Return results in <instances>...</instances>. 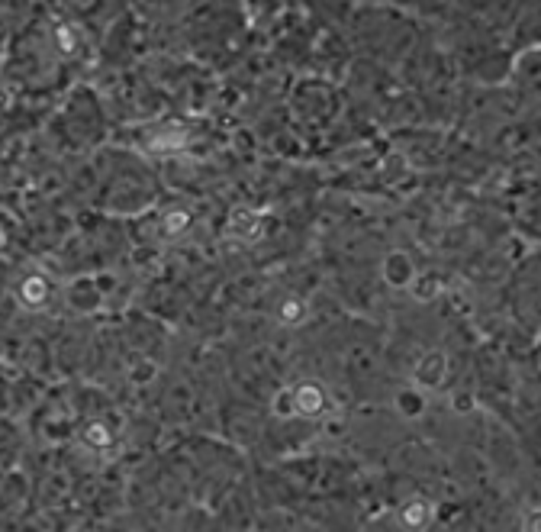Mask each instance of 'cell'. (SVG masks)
Listing matches in <instances>:
<instances>
[{"instance_id":"6da1fadb","label":"cell","mask_w":541,"mask_h":532,"mask_svg":"<svg viewBox=\"0 0 541 532\" xmlns=\"http://www.w3.org/2000/svg\"><path fill=\"white\" fill-rule=\"evenodd\" d=\"M290 400H294V413L306 416V420H316V416H326L332 410V397L323 384L316 381H300L290 387Z\"/></svg>"},{"instance_id":"7a4b0ae2","label":"cell","mask_w":541,"mask_h":532,"mask_svg":"<svg viewBox=\"0 0 541 532\" xmlns=\"http://www.w3.org/2000/svg\"><path fill=\"white\" fill-rule=\"evenodd\" d=\"M448 371H451L448 355L442 349H432V352H426L416 362V368H413V387H419L422 394H432V391H438V387H445Z\"/></svg>"},{"instance_id":"3957f363","label":"cell","mask_w":541,"mask_h":532,"mask_svg":"<svg viewBox=\"0 0 541 532\" xmlns=\"http://www.w3.org/2000/svg\"><path fill=\"white\" fill-rule=\"evenodd\" d=\"M416 275H419V268L413 262V255L403 249H390L384 258H380V278H384L393 291H406Z\"/></svg>"},{"instance_id":"277c9868","label":"cell","mask_w":541,"mask_h":532,"mask_svg":"<svg viewBox=\"0 0 541 532\" xmlns=\"http://www.w3.org/2000/svg\"><path fill=\"white\" fill-rule=\"evenodd\" d=\"M397 529L400 532H426L435 520V507L426 497H409L397 507Z\"/></svg>"},{"instance_id":"5b68a950","label":"cell","mask_w":541,"mask_h":532,"mask_svg":"<svg viewBox=\"0 0 541 532\" xmlns=\"http://www.w3.org/2000/svg\"><path fill=\"white\" fill-rule=\"evenodd\" d=\"M17 300L26 310H46L52 300V284L46 275H23L17 284Z\"/></svg>"},{"instance_id":"8992f818","label":"cell","mask_w":541,"mask_h":532,"mask_svg":"<svg viewBox=\"0 0 541 532\" xmlns=\"http://www.w3.org/2000/svg\"><path fill=\"white\" fill-rule=\"evenodd\" d=\"M261 233H265V220H261L255 210H248V207L232 210V217L226 223V236L239 239V242H255V239H261Z\"/></svg>"},{"instance_id":"52a82bcc","label":"cell","mask_w":541,"mask_h":532,"mask_svg":"<svg viewBox=\"0 0 541 532\" xmlns=\"http://www.w3.org/2000/svg\"><path fill=\"white\" fill-rule=\"evenodd\" d=\"M274 316H277V323H281V326L297 329V326H303L306 320H310V304H306L303 297L290 294V297H281V300H277Z\"/></svg>"},{"instance_id":"ba28073f","label":"cell","mask_w":541,"mask_h":532,"mask_svg":"<svg viewBox=\"0 0 541 532\" xmlns=\"http://www.w3.org/2000/svg\"><path fill=\"white\" fill-rule=\"evenodd\" d=\"M68 300H71V307L81 310V313H91L100 307V291H97V284L91 278H78V281H71L68 287Z\"/></svg>"},{"instance_id":"9c48e42d","label":"cell","mask_w":541,"mask_h":532,"mask_svg":"<svg viewBox=\"0 0 541 532\" xmlns=\"http://www.w3.org/2000/svg\"><path fill=\"white\" fill-rule=\"evenodd\" d=\"M406 291L413 294V297L419 300V304H432L435 297H442L445 281L438 278V275H422V271H419V275L413 278V284H409Z\"/></svg>"},{"instance_id":"30bf717a","label":"cell","mask_w":541,"mask_h":532,"mask_svg":"<svg viewBox=\"0 0 541 532\" xmlns=\"http://www.w3.org/2000/svg\"><path fill=\"white\" fill-rule=\"evenodd\" d=\"M397 410L406 416V420H416V416L426 413V394L419 391V387H400L397 391Z\"/></svg>"},{"instance_id":"8fae6325","label":"cell","mask_w":541,"mask_h":532,"mask_svg":"<svg viewBox=\"0 0 541 532\" xmlns=\"http://www.w3.org/2000/svg\"><path fill=\"white\" fill-rule=\"evenodd\" d=\"M190 223H194V213L187 207H171L162 217V236L165 239H178L181 233H187Z\"/></svg>"},{"instance_id":"7c38bea8","label":"cell","mask_w":541,"mask_h":532,"mask_svg":"<svg viewBox=\"0 0 541 532\" xmlns=\"http://www.w3.org/2000/svg\"><path fill=\"white\" fill-rule=\"evenodd\" d=\"M271 413L281 416V420H290V416H297V413H294V400H290V387H281V391H277L274 404H271Z\"/></svg>"},{"instance_id":"4fadbf2b","label":"cell","mask_w":541,"mask_h":532,"mask_svg":"<svg viewBox=\"0 0 541 532\" xmlns=\"http://www.w3.org/2000/svg\"><path fill=\"white\" fill-rule=\"evenodd\" d=\"M84 436H87V442H97V445H107V442L113 439V436L107 433V426H104V423H91V426H87V433H84Z\"/></svg>"},{"instance_id":"5bb4252c","label":"cell","mask_w":541,"mask_h":532,"mask_svg":"<svg viewBox=\"0 0 541 532\" xmlns=\"http://www.w3.org/2000/svg\"><path fill=\"white\" fill-rule=\"evenodd\" d=\"M75 46H78V42H75V36H71V30H58V49H62L65 55H71V52H75Z\"/></svg>"}]
</instances>
